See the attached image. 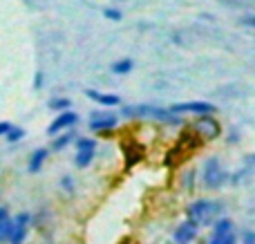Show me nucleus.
Wrapping results in <instances>:
<instances>
[{"label":"nucleus","instance_id":"f257e3e1","mask_svg":"<svg viewBox=\"0 0 255 244\" xmlns=\"http://www.w3.org/2000/svg\"><path fill=\"white\" fill-rule=\"evenodd\" d=\"M224 213V204L217 200H197L186 206V215L190 222L199 224H215Z\"/></svg>","mask_w":255,"mask_h":244},{"label":"nucleus","instance_id":"f03ea898","mask_svg":"<svg viewBox=\"0 0 255 244\" xmlns=\"http://www.w3.org/2000/svg\"><path fill=\"white\" fill-rule=\"evenodd\" d=\"M226 179H229V175H226L224 166L220 164V159L208 157L202 168V184L206 188H211V191H217V188H222L226 184Z\"/></svg>","mask_w":255,"mask_h":244},{"label":"nucleus","instance_id":"7ed1b4c3","mask_svg":"<svg viewBox=\"0 0 255 244\" xmlns=\"http://www.w3.org/2000/svg\"><path fill=\"white\" fill-rule=\"evenodd\" d=\"M124 117H128V119H132V117H150V119H159V121H166V123H179L181 121L179 117L154 106H128L124 108Z\"/></svg>","mask_w":255,"mask_h":244},{"label":"nucleus","instance_id":"20e7f679","mask_svg":"<svg viewBox=\"0 0 255 244\" xmlns=\"http://www.w3.org/2000/svg\"><path fill=\"white\" fill-rule=\"evenodd\" d=\"M170 115L179 117V115H186V112H190V115H197V117H213V112H215V106L208 101H186V103H175V106H170Z\"/></svg>","mask_w":255,"mask_h":244},{"label":"nucleus","instance_id":"39448f33","mask_svg":"<svg viewBox=\"0 0 255 244\" xmlns=\"http://www.w3.org/2000/svg\"><path fill=\"white\" fill-rule=\"evenodd\" d=\"M29 224H31V213L22 211L13 218V227H11V238L7 244H25L27 233H29Z\"/></svg>","mask_w":255,"mask_h":244},{"label":"nucleus","instance_id":"423d86ee","mask_svg":"<svg viewBox=\"0 0 255 244\" xmlns=\"http://www.w3.org/2000/svg\"><path fill=\"white\" fill-rule=\"evenodd\" d=\"M117 123H119V117L110 112H92L90 117V130L94 132H110L112 128H117Z\"/></svg>","mask_w":255,"mask_h":244},{"label":"nucleus","instance_id":"0eeeda50","mask_svg":"<svg viewBox=\"0 0 255 244\" xmlns=\"http://www.w3.org/2000/svg\"><path fill=\"white\" fill-rule=\"evenodd\" d=\"M79 121V115L72 110H65V112H58L56 119L52 121V123L47 125V134H52V137H56V134H61L63 130H70L72 125Z\"/></svg>","mask_w":255,"mask_h":244},{"label":"nucleus","instance_id":"6e6552de","mask_svg":"<svg viewBox=\"0 0 255 244\" xmlns=\"http://www.w3.org/2000/svg\"><path fill=\"white\" fill-rule=\"evenodd\" d=\"M197 233H199L197 224L190 222V220H184V222L175 229V233H172V242L175 244H193L195 238H197Z\"/></svg>","mask_w":255,"mask_h":244},{"label":"nucleus","instance_id":"1a4fd4ad","mask_svg":"<svg viewBox=\"0 0 255 244\" xmlns=\"http://www.w3.org/2000/svg\"><path fill=\"white\" fill-rule=\"evenodd\" d=\"M195 132H199L202 137H206V139H215V137H220L222 134V128H220V123H217L213 117H199V121L195 123Z\"/></svg>","mask_w":255,"mask_h":244},{"label":"nucleus","instance_id":"9d476101","mask_svg":"<svg viewBox=\"0 0 255 244\" xmlns=\"http://www.w3.org/2000/svg\"><path fill=\"white\" fill-rule=\"evenodd\" d=\"M11 227H13V218L9 215L7 206H0V244H7L11 238Z\"/></svg>","mask_w":255,"mask_h":244},{"label":"nucleus","instance_id":"9b49d317","mask_svg":"<svg viewBox=\"0 0 255 244\" xmlns=\"http://www.w3.org/2000/svg\"><path fill=\"white\" fill-rule=\"evenodd\" d=\"M47 155H49L47 148H36V150L29 155V161H27L29 173H38V170L45 166V161H47Z\"/></svg>","mask_w":255,"mask_h":244},{"label":"nucleus","instance_id":"f8f14e48","mask_svg":"<svg viewBox=\"0 0 255 244\" xmlns=\"http://www.w3.org/2000/svg\"><path fill=\"white\" fill-rule=\"evenodd\" d=\"M88 94L92 101H97V103H101V106H106V108H112V106H119L121 103V99L117 97V94H103V92H97V90H88Z\"/></svg>","mask_w":255,"mask_h":244},{"label":"nucleus","instance_id":"ddd939ff","mask_svg":"<svg viewBox=\"0 0 255 244\" xmlns=\"http://www.w3.org/2000/svg\"><path fill=\"white\" fill-rule=\"evenodd\" d=\"M124 152H126V166L128 168H132L134 164H139V161L143 159V150H141V146H136V143L134 146H132V143L130 146H126Z\"/></svg>","mask_w":255,"mask_h":244},{"label":"nucleus","instance_id":"4468645a","mask_svg":"<svg viewBox=\"0 0 255 244\" xmlns=\"http://www.w3.org/2000/svg\"><path fill=\"white\" fill-rule=\"evenodd\" d=\"M94 155H97V150H76V157H74L76 168H88L94 161Z\"/></svg>","mask_w":255,"mask_h":244},{"label":"nucleus","instance_id":"2eb2a0df","mask_svg":"<svg viewBox=\"0 0 255 244\" xmlns=\"http://www.w3.org/2000/svg\"><path fill=\"white\" fill-rule=\"evenodd\" d=\"M74 139V132L72 130H65V132H61V134H56L54 137V141H52V150H63V148H67L70 146V141Z\"/></svg>","mask_w":255,"mask_h":244},{"label":"nucleus","instance_id":"dca6fc26","mask_svg":"<svg viewBox=\"0 0 255 244\" xmlns=\"http://www.w3.org/2000/svg\"><path fill=\"white\" fill-rule=\"evenodd\" d=\"M213 233H215V236H226V233H233V220L220 218L215 224H213Z\"/></svg>","mask_w":255,"mask_h":244},{"label":"nucleus","instance_id":"f3484780","mask_svg":"<svg viewBox=\"0 0 255 244\" xmlns=\"http://www.w3.org/2000/svg\"><path fill=\"white\" fill-rule=\"evenodd\" d=\"M47 106H49V110H54V112H65L72 108V101L67 97H54V99H49Z\"/></svg>","mask_w":255,"mask_h":244},{"label":"nucleus","instance_id":"a211bd4d","mask_svg":"<svg viewBox=\"0 0 255 244\" xmlns=\"http://www.w3.org/2000/svg\"><path fill=\"white\" fill-rule=\"evenodd\" d=\"M132 67H134L132 58H119L117 63H112V72H115V74H130Z\"/></svg>","mask_w":255,"mask_h":244},{"label":"nucleus","instance_id":"6ab92c4d","mask_svg":"<svg viewBox=\"0 0 255 244\" xmlns=\"http://www.w3.org/2000/svg\"><path fill=\"white\" fill-rule=\"evenodd\" d=\"M4 137H7L9 143H18L20 139H25V130L18 128V125H11V128L7 130V134H4Z\"/></svg>","mask_w":255,"mask_h":244},{"label":"nucleus","instance_id":"aec40b11","mask_svg":"<svg viewBox=\"0 0 255 244\" xmlns=\"http://www.w3.org/2000/svg\"><path fill=\"white\" fill-rule=\"evenodd\" d=\"M208 244H238V238H235V233H226V236H215L213 233Z\"/></svg>","mask_w":255,"mask_h":244},{"label":"nucleus","instance_id":"412c9836","mask_svg":"<svg viewBox=\"0 0 255 244\" xmlns=\"http://www.w3.org/2000/svg\"><path fill=\"white\" fill-rule=\"evenodd\" d=\"M76 150H97V141L90 137H81L76 141Z\"/></svg>","mask_w":255,"mask_h":244},{"label":"nucleus","instance_id":"4be33fe9","mask_svg":"<svg viewBox=\"0 0 255 244\" xmlns=\"http://www.w3.org/2000/svg\"><path fill=\"white\" fill-rule=\"evenodd\" d=\"M103 16H106L108 20H112V22H119L121 18H124V13H121L119 9H115V7H108V9H103Z\"/></svg>","mask_w":255,"mask_h":244},{"label":"nucleus","instance_id":"5701e85b","mask_svg":"<svg viewBox=\"0 0 255 244\" xmlns=\"http://www.w3.org/2000/svg\"><path fill=\"white\" fill-rule=\"evenodd\" d=\"M181 186H184L186 191H193V188H195V170L193 168H190L188 173L184 175V179H181Z\"/></svg>","mask_w":255,"mask_h":244},{"label":"nucleus","instance_id":"b1692460","mask_svg":"<svg viewBox=\"0 0 255 244\" xmlns=\"http://www.w3.org/2000/svg\"><path fill=\"white\" fill-rule=\"evenodd\" d=\"M61 188H65L67 193H74V179H72L70 175H65V177L61 179Z\"/></svg>","mask_w":255,"mask_h":244},{"label":"nucleus","instance_id":"393cba45","mask_svg":"<svg viewBox=\"0 0 255 244\" xmlns=\"http://www.w3.org/2000/svg\"><path fill=\"white\" fill-rule=\"evenodd\" d=\"M242 244H255V231H251V229L242 231Z\"/></svg>","mask_w":255,"mask_h":244},{"label":"nucleus","instance_id":"a878e982","mask_svg":"<svg viewBox=\"0 0 255 244\" xmlns=\"http://www.w3.org/2000/svg\"><path fill=\"white\" fill-rule=\"evenodd\" d=\"M34 88L40 90L43 88V72H36V79H34Z\"/></svg>","mask_w":255,"mask_h":244},{"label":"nucleus","instance_id":"bb28decb","mask_svg":"<svg viewBox=\"0 0 255 244\" xmlns=\"http://www.w3.org/2000/svg\"><path fill=\"white\" fill-rule=\"evenodd\" d=\"M9 128H11V123H9V121H0V137H4Z\"/></svg>","mask_w":255,"mask_h":244},{"label":"nucleus","instance_id":"cd10ccee","mask_svg":"<svg viewBox=\"0 0 255 244\" xmlns=\"http://www.w3.org/2000/svg\"><path fill=\"white\" fill-rule=\"evenodd\" d=\"M247 164H249V166H255V152H253V155H249V157H247Z\"/></svg>","mask_w":255,"mask_h":244},{"label":"nucleus","instance_id":"c85d7f7f","mask_svg":"<svg viewBox=\"0 0 255 244\" xmlns=\"http://www.w3.org/2000/svg\"><path fill=\"white\" fill-rule=\"evenodd\" d=\"M244 22H247V25H251V27H255V16H251V18H244Z\"/></svg>","mask_w":255,"mask_h":244},{"label":"nucleus","instance_id":"c756f323","mask_svg":"<svg viewBox=\"0 0 255 244\" xmlns=\"http://www.w3.org/2000/svg\"><path fill=\"white\" fill-rule=\"evenodd\" d=\"M119 2H124V0H119Z\"/></svg>","mask_w":255,"mask_h":244}]
</instances>
